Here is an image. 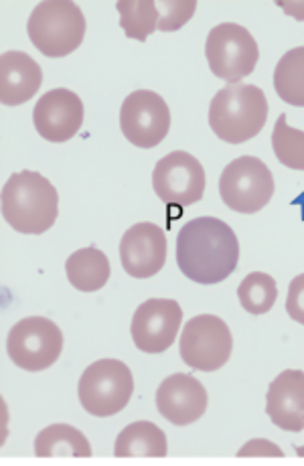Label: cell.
I'll use <instances>...</instances> for the list:
<instances>
[{"label":"cell","mask_w":304,"mask_h":466,"mask_svg":"<svg viewBox=\"0 0 304 466\" xmlns=\"http://www.w3.org/2000/svg\"><path fill=\"white\" fill-rule=\"evenodd\" d=\"M177 264L191 282L219 284L239 264L238 236L218 218H195L178 231Z\"/></svg>","instance_id":"1"},{"label":"cell","mask_w":304,"mask_h":466,"mask_svg":"<svg viewBox=\"0 0 304 466\" xmlns=\"http://www.w3.org/2000/svg\"><path fill=\"white\" fill-rule=\"evenodd\" d=\"M59 193L49 178L35 170L8 177L3 187V218L15 231L41 236L56 226Z\"/></svg>","instance_id":"2"},{"label":"cell","mask_w":304,"mask_h":466,"mask_svg":"<svg viewBox=\"0 0 304 466\" xmlns=\"http://www.w3.org/2000/svg\"><path fill=\"white\" fill-rule=\"evenodd\" d=\"M268 120L266 94L252 84H231L213 96L209 127L229 145H244L262 132Z\"/></svg>","instance_id":"3"},{"label":"cell","mask_w":304,"mask_h":466,"mask_svg":"<svg viewBox=\"0 0 304 466\" xmlns=\"http://www.w3.org/2000/svg\"><path fill=\"white\" fill-rule=\"evenodd\" d=\"M26 33L45 57H66L86 37V16L71 0H47L35 6L26 23Z\"/></svg>","instance_id":"4"},{"label":"cell","mask_w":304,"mask_h":466,"mask_svg":"<svg viewBox=\"0 0 304 466\" xmlns=\"http://www.w3.org/2000/svg\"><path fill=\"white\" fill-rule=\"evenodd\" d=\"M134 393V378L127 363L100 360L87 367L77 385V396L87 414L108 418L128 406Z\"/></svg>","instance_id":"5"},{"label":"cell","mask_w":304,"mask_h":466,"mask_svg":"<svg viewBox=\"0 0 304 466\" xmlns=\"http://www.w3.org/2000/svg\"><path fill=\"white\" fill-rule=\"evenodd\" d=\"M205 56H208L213 76L231 86L241 84V79L254 74L260 59V49L246 26L221 23L209 31Z\"/></svg>","instance_id":"6"},{"label":"cell","mask_w":304,"mask_h":466,"mask_svg":"<svg viewBox=\"0 0 304 466\" xmlns=\"http://www.w3.org/2000/svg\"><path fill=\"white\" fill-rule=\"evenodd\" d=\"M274 189L272 170L256 157L231 160L219 177L221 201L238 213L252 215L262 211L272 201Z\"/></svg>","instance_id":"7"},{"label":"cell","mask_w":304,"mask_h":466,"mask_svg":"<svg viewBox=\"0 0 304 466\" xmlns=\"http://www.w3.org/2000/svg\"><path fill=\"white\" fill-rule=\"evenodd\" d=\"M64 351V333L45 317H26L13 325L6 337V353L25 371H45Z\"/></svg>","instance_id":"8"},{"label":"cell","mask_w":304,"mask_h":466,"mask_svg":"<svg viewBox=\"0 0 304 466\" xmlns=\"http://www.w3.org/2000/svg\"><path fill=\"white\" fill-rule=\"evenodd\" d=\"M181 360L197 371H218L229 361L234 337L223 319L199 315L187 322L181 335Z\"/></svg>","instance_id":"9"},{"label":"cell","mask_w":304,"mask_h":466,"mask_svg":"<svg viewBox=\"0 0 304 466\" xmlns=\"http://www.w3.org/2000/svg\"><path fill=\"white\" fill-rule=\"evenodd\" d=\"M120 128L130 145L155 148L171 130V110L157 92L137 89L122 102Z\"/></svg>","instance_id":"10"},{"label":"cell","mask_w":304,"mask_h":466,"mask_svg":"<svg viewBox=\"0 0 304 466\" xmlns=\"http://www.w3.org/2000/svg\"><path fill=\"white\" fill-rule=\"evenodd\" d=\"M152 189L167 205L189 208L203 199L205 170L189 152L175 150L160 158L152 170Z\"/></svg>","instance_id":"11"},{"label":"cell","mask_w":304,"mask_h":466,"mask_svg":"<svg viewBox=\"0 0 304 466\" xmlns=\"http://www.w3.org/2000/svg\"><path fill=\"white\" fill-rule=\"evenodd\" d=\"M181 304L168 299H150L142 302L132 317V340L145 353H165L175 345L177 333L181 330Z\"/></svg>","instance_id":"12"},{"label":"cell","mask_w":304,"mask_h":466,"mask_svg":"<svg viewBox=\"0 0 304 466\" xmlns=\"http://www.w3.org/2000/svg\"><path fill=\"white\" fill-rule=\"evenodd\" d=\"M33 124L39 137L49 142H67L77 137L84 124V102L66 87L51 89L39 97L33 110Z\"/></svg>","instance_id":"13"},{"label":"cell","mask_w":304,"mask_h":466,"mask_svg":"<svg viewBox=\"0 0 304 466\" xmlns=\"http://www.w3.org/2000/svg\"><path fill=\"white\" fill-rule=\"evenodd\" d=\"M120 262L132 278L157 276L167 262V236L157 223L142 221L132 226L120 241Z\"/></svg>","instance_id":"14"},{"label":"cell","mask_w":304,"mask_h":466,"mask_svg":"<svg viewBox=\"0 0 304 466\" xmlns=\"http://www.w3.org/2000/svg\"><path fill=\"white\" fill-rule=\"evenodd\" d=\"M209 396L199 380L187 373H175L157 390V410L175 426H189L208 411Z\"/></svg>","instance_id":"15"},{"label":"cell","mask_w":304,"mask_h":466,"mask_svg":"<svg viewBox=\"0 0 304 466\" xmlns=\"http://www.w3.org/2000/svg\"><path fill=\"white\" fill-rule=\"evenodd\" d=\"M266 414L286 432L304 430V371H282L270 383L266 396Z\"/></svg>","instance_id":"16"},{"label":"cell","mask_w":304,"mask_h":466,"mask_svg":"<svg viewBox=\"0 0 304 466\" xmlns=\"http://www.w3.org/2000/svg\"><path fill=\"white\" fill-rule=\"evenodd\" d=\"M43 69L23 51H6L0 57V102L21 106L39 92Z\"/></svg>","instance_id":"17"},{"label":"cell","mask_w":304,"mask_h":466,"mask_svg":"<svg viewBox=\"0 0 304 466\" xmlns=\"http://www.w3.org/2000/svg\"><path fill=\"white\" fill-rule=\"evenodd\" d=\"M66 274L69 284L79 292L102 290L112 274L110 259L97 248L77 249L67 258Z\"/></svg>","instance_id":"18"},{"label":"cell","mask_w":304,"mask_h":466,"mask_svg":"<svg viewBox=\"0 0 304 466\" xmlns=\"http://www.w3.org/2000/svg\"><path fill=\"white\" fill-rule=\"evenodd\" d=\"M168 452L167 434L152 422H134L116 438L114 454L118 459H163Z\"/></svg>","instance_id":"19"},{"label":"cell","mask_w":304,"mask_h":466,"mask_svg":"<svg viewBox=\"0 0 304 466\" xmlns=\"http://www.w3.org/2000/svg\"><path fill=\"white\" fill-rule=\"evenodd\" d=\"M35 454L39 459H64V456L89 459L92 446L77 428L69 424H53L41 430L35 438Z\"/></svg>","instance_id":"20"},{"label":"cell","mask_w":304,"mask_h":466,"mask_svg":"<svg viewBox=\"0 0 304 466\" xmlns=\"http://www.w3.org/2000/svg\"><path fill=\"white\" fill-rule=\"evenodd\" d=\"M274 89L282 102L304 107V47L284 53L274 69Z\"/></svg>","instance_id":"21"},{"label":"cell","mask_w":304,"mask_h":466,"mask_svg":"<svg viewBox=\"0 0 304 466\" xmlns=\"http://www.w3.org/2000/svg\"><path fill=\"white\" fill-rule=\"evenodd\" d=\"M120 25L128 39L147 41L158 29V8L155 0H120L116 3Z\"/></svg>","instance_id":"22"},{"label":"cell","mask_w":304,"mask_h":466,"mask_svg":"<svg viewBox=\"0 0 304 466\" xmlns=\"http://www.w3.org/2000/svg\"><path fill=\"white\" fill-rule=\"evenodd\" d=\"M238 299L249 315H266L272 310L279 299V286L270 274L252 272L241 280L238 289Z\"/></svg>","instance_id":"23"},{"label":"cell","mask_w":304,"mask_h":466,"mask_svg":"<svg viewBox=\"0 0 304 466\" xmlns=\"http://www.w3.org/2000/svg\"><path fill=\"white\" fill-rule=\"evenodd\" d=\"M272 148L276 158L292 170H304V132L289 127L286 114H280L272 132Z\"/></svg>","instance_id":"24"},{"label":"cell","mask_w":304,"mask_h":466,"mask_svg":"<svg viewBox=\"0 0 304 466\" xmlns=\"http://www.w3.org/2000/svg\"><path fill=\"white\" fill-rule=\"evenodd\" d=\"M158 8V29L160 31H178L193 19L197 11L195 0H160Z\"/></svg>","instance_id":"25"},{"label":"cell","mask_w":304,"mask_h":466,"mask_svg":"<svg viewBox=\"0 0 304 466\" xmlns=\"http://www.w3.org/2000/svg\"><path fill=\"white\" fill-rule=\"evenodd\" d=\"M286 312L292 320L304 325V274L297 276L289 286V297H286Z\"/></svg>","instance_id":"26"},{"label":"cell","mask_w":304,"mask_h":466,"mask_svg":"<svg viewBox=\"0 0 304 466\" xmlns=\"http://www.w3.org/2000/svg\"><path fill=\"white\" fill-rule=\"evenodd\" d=\"M239 456H284V452L274 442L252 441L241 448Z\"/></svg>","instance_id":"27"},{"label":"cell","mask_w":304,"mask_h":466,"mask_svg":"<svg viewBox=\"0 0 304 466\" xmlns=\"http://www.w3.org/2000/svg\"><path fill=\"white\" fill-rule=\"evenodd\" d=\"M279 5L284 8V13L292 15L294 19L304 21V3H284V0H279Z\"/></svg>","instance_id":"28"},{"label":"cell","mask_w":304,"mask_h":466,"mask_svg":"<svg viewBox=\"0 0 304 466\" xmlns=\"http://www.w3.org/2000/svg\"><path fill=\"white\" fill-rule=\"evenodd\" d=\"M297 454H299V456H304V446H299V448H297Z\"/></svg>","instance_id":"29"}]
</instances>
